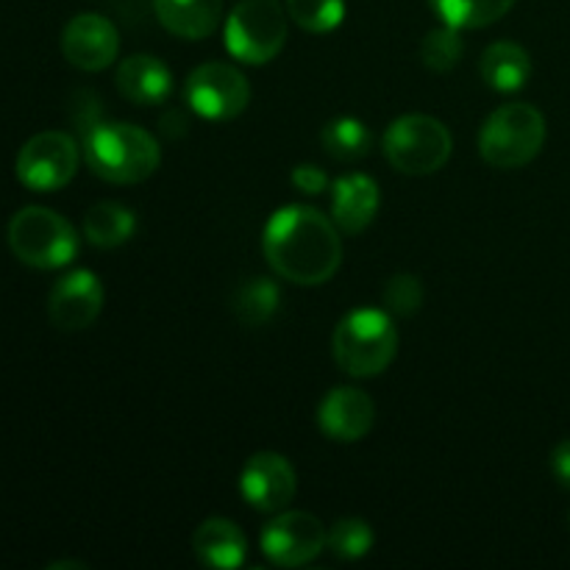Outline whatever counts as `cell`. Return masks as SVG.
Returning <instances> with one entry per match:
<instances>
[{
  "mask_svg": "<svg viewBox=\"0 0 570 570\" xmlns=\"http://www.w3.org/2000/svg\"><path fill=\"white\" fill-rule=\"evenodd\" d=\"M81 148L89 170L109 184L148 181L161 161L154 134L131 122H95L83 131Z\"/></svg>",
  "mask_w": 570,
  "mask_h": 570,
  "instance_id": "cell-2",
  "label": "cell"
},
{
  "mask_svg": "<svg viewBox=\"0 0 570 570\" xmlns=\"http://www.w3.org/2000/svg\"><path fill=\"white\" fill-rule=\"evenodd\" d=\"M9 248L22 265L59 271L78 254V234L59 212L26 206L9 223Z\"/></svg>",
  "mask_w": 570,
  "mask_h": 570,
  "instance_id": "cell-5",
  "label": "cell"
},
{
  "mask_svg": "<svg viewBox=\"0 0 570 570\" xmlns=\"http://www.w3.org/2000/svg\"><path fill=\"white\" fill-rule=\"evenodd\" d=\"M546 145V117L532 104H507L484 120L479 154L495 170L529 165Z\"/></svg>",
  "mask_w": 570,
  "mask_h": 570,
  "instance_id": "cell-4",
  "label": "cell"
},
{
  "mask_svg": "<svg viewBox=\"0 0 570 570\" xmlns=\"http://www.w3.org/2000/svg\"><path fill=\"white\" fill-rule=\"evenodd\" d=\"M76 139L65 131H42L28 139L17 154V178L33 193H56L67 187L78 170Z\"/></svg>",
  "mask_w": 570,
  "mask_h": 570,
  "instance_id": "cell-8",
  "label": "cell"
},
{
  "mask_svg": "<svg viewBox=\"0 0 570 570\" xmlns=\"http://www.w3.org/2000/svg\"><path fill=\"white\" fill-rule=\"evenodd\" d=\"M376 421V404L365 390L337 387L323 399L317 410V423L323 434L337 443H356L365 438Z\"/></svg>",
  "mask_w": 570,
  "mask_h": 570,
  "instance_id": "cell-14",
  "label": "cell"
},
{
  "mask_svg": "<svg viewBox=\"0 0 570 570\" xmlns=\"http://www.w3.org/2000/svg\"><path fill=\"white\" fill-rule=\"evenodd\" d=\"M295 471L287 456L259 451L245 462L239 473V493L254 510L282 512L295 499Z\"/></svg>",
  "mask_w": 570,
  "mask_h": 570,
  "instance_id": "cell-12",
  "label": "cell"
},
{
  "mask_svg": "<svg viewBox=\"0 0 570 570\" xmlns=\"http://www.w3.org/2000/svg\"><path fill=\"white\" fill-rule=\"evenodd\" d=\"M379 212V184L371 176L351 173L334 181L332 220L340 232L360 234L373 223Z\"/></svg>",
  "mask_w": 570,
  "mask_h": 570,
  "instance_id": "cell-15",
  "label": "cell"
},
{
  "mask_svg": "<svg viewBox=\"0 0 570 570\" xmlns=\"http://www.w3.org/2000/svg\"><path fill=\"white\" fill-rule=\"evenodd\" d=\"M232 309L237 321L245 323L248 328L265 326L278 309V287L271 278H248L234 293Z\"/></svg>",
  "mask_w": 570,
  "mask_h": 570,
  "instance_id": "cell-22",
  "label": "cell"
},
{
  "mask_svg": "<svg viewBox=\"0 0 570 570\" xmlns=\"http://www.w3.org/2000/svg\"><path fill=\"white\" fill-rule=\"evenodd\" d=\"M482 78L499 92H515L532 76V56L515 42L490 45L479 61Z\"/></svg>",
  "mask_w": 570,
  "mask_h": 570,
  "instance_id": "cell-19",
  "label": "cell"
},
{
  "mask_svg": "<svg viewBox=\"0 0 570 570\" xmlns=\"http://www.w3.org/2000/svg\"><path fill=\"white\" fill-rule=\"evenodd\" d=\"M117 89L131 104L156 106L173 92V76L161 59L137 53L122 59V65L117 67Z\"/></svg>",
  "mask_w": 570,
  "mask_h": 570,
  "instance_id": "cell-16",
  "label": "cell"
},
{
  "mask_svg": "<svg viewBox=\"0 0 570 570\" xmlns=\"http://www.w3.org/2000/svg\"><path fill=\"white\" fill-rule=\"evenodd\" d=\"M551 471H554L557 482L570 490V440H562V443L551 451Z\"/></svg>",
  "mask_w": 570,
  "mask_h": 570,
  "instance_id": "cell-29",
  "label": "cell"
},
{
  "mask_svg": "<svg viewBox=\"0 0 570 570\" xmlns=\"http://www.w3.org/2000/svg\"><path fill=\"white\" fill-rule=\"evenodd\" d=\"M293 184L295 189L306 195H321L328 187V176L323 173V167L317 165H298L293 170Z\"/></svg>",
  "mask_w": 570,
  "mask_h": 570,
  "instance_id": "cell-28",
  "label": "cell"
},
{
  "mask_svg": "<svg viewBox=\"0 0 570 570\" xmlns=\"http://www.w3.org/2000/svg\"><path fill=\"white\" fill-rule=\"evenodd\" d=\"M462 50H465V42L460 37V28H434V31L426 33V39L421 42V61L434 72H449L460 65Z\"/></svg>",
  "mask_w": 570,
  "mask_h": 570,
  "instance_id": "cell-25",
  "label": "cell"
},
{
  "mask_svg": "<svg viewBox=\"0 0 570 570\" xmlns=\"http://www.w3.org/2000/svg\"><path fill=\"white\" fill-rule=\"evenodd\" d=\"M137 228V217L128 206L115 204V200H100L83 215V237L95 248H117L128 243Z\"/></svg>",
  "mask_w": 570,
  "mask_h": 570,
  "instance_id": "cell-20",
  "label": "cell"
},
{
  "mask_svg": "<svg viewBox=\"0 0 570 570\" xmlns=\"http://www.w3.org/2000/svg\"><path fill=\"white\" fill-rule=\"evenodd\" d=\"M332 351L337 365L354 379L379 376L390 367L399 351V332L387 312L356 309L334 328Z\"/></svg>",
  "mask_w": 570,
  "mask_h": 570,
  "instance_id": "cell-3",
  "label": "cell"
},
{
  "mask_svg": "<svg viewBox=\"0 0 570 570\" xmlns=\"http://www.w3.org/2000/svg\"><path fill=\"white\" fill-rule=\"evenodd\" d=\"M328 532L309 512H282L262 532V554L282 568H301L326 549Z\"/></svg>",
  "mask_w": 570,
  "mask_h": 570,
  "instance_id": "cell-10",
  "label": "cell"
},
{
  "mask_svg": "<svg viewBox=\"0 0 570 570\" xmlns=\"http://www.w3.org/2000/svg\"><path fill=\"white\" fill-rule=\"evenodd\" d=\"M434 14L451 28H484L510 14L515 0H429Z\"/></svg>",
  "mask_w": 570,
  "mask_h": 570,
  "instance_id": "cell-21",
  "label": "cell"
},
{
  "mask_svg": "<svg viewBox=\"0 0 570 570\" xmlns=\"http://www.w3.org/2000/svg\"><path fill=\"white\" fill-rule=\"evenodd\" d=\"M193 549L204 566L220 570L239 568L248 554L243 529L228 518H209V521L200 523L193 538Z\"/></svg>",
  "mask_w": 570,
  "mask_h": 570,
  "instance_id": "cell-17",
  "label": "cell"
},
{
  "mask_svg": "<svg viewBox=\"0 0 570 570\" xmlns=\"http://www.w3.org/2000/svg\"><path fill=\"white\" fill-rule=\"evenodd\" d=\"M104 309V284L92 271H72L53 284L48 295V317L61 332H81L98 321Z\"/></svg>",
  "mask_w": 570,
  "mask_h": 570,
  "instance_id": "cell-11",
  "label": "cell"
},
{
  "mask_svg": "<svg viewBox=\"0 0 570 570\" xmlns=\"http://www.w3.org/2000/svg\"><path fill=\"white\" fill-rule=\"evenodd\" d=\"M454 150L451 131L429 115H404L384 134V156L404 176H432Z\"/></svg>",
  "mask_w": 570,
  "mask_h": 570,
  "instance_id": "cell-6",
  "label": "cell"
},
{
  "mask_svg": "<svg viewBox=\"0 0 570 570\" xmlns=\"http://www.w3.org/2000/svg\"><path fill=\"white\" fill-rule=\"evenodd\" d=\"M287 14L309 33H328L343 22L345 0H287Z\"/></svg>",
  "mask_w": 570,
  "mask_h": 570,
  "instance_id": "cell-24",
  "label": "cell"
},
{
  "mask_svg": "<svg viewBox=\"0 0 570 570\" xmlns=\"http://www.w3.org/2000/svg\"><path fill=\"white\" fill-rule=\"evenodd\" d=\"M323 148L337 161H360L371 150V131L356 117H337L321 134Z\"/></svg>",
  "mask_w": 570,
  "mask_h": 570,
  "instance_id": "cell-23",
  "label": "cell"
},
{
  "mask_svg": "<svg viewBox=\"0 0 570 570\" xmlns=\"http://www.w3.org/2000/svg\"><path fill=\"white\" fill-rule=\"evenodd\" d=\"M262 248L273 271L301 287H317L337 273L343 243L334 220L312 206H284L267 220Z\"/></svg>",
  "mask_w": 570,
  "mask_h": 570,
  "instance_id": "cell-1",
  "label": "cell"
},
{
  "mask_svg": "<svg viewBox=\"0 0 570 570\" xmlns=\"http://www.w3.org/2000/svg\"><path fill=\"white\" fill-rule=\"evenodd\" d=\"M187 104L206 120H234L243 115L250 100L248 78L232 65L209 61L189 72L187 78Z\"/></svg>",
  "mask_w": 570,
  "mask_h": 570,
  "instance_id": "cell-9",
  "label": "cell"
},
{
  "mask_svg": "<svg viewBox=\"0 0 570 570\" xmlns=\"http://www.w3.org/2000/svg\"><path fill=\"white\" fill-rule=\"evenodd\" d=\"M59 568H81V570H87V566H83V562H53V566H50V570H59Z\"/></svg>",
  "mask_w": 570,
  "mask_h": 570,
  "instance_id": "cell-30",
  "label": "cell"
},
{
  "mask_svg": "<svg viewBox=\"0 0 570 570\" xmlns=\"http://www.w3.org/2000/svg\"><path fill=\"white\" fill-rule=\"evenodd\" d=\"M161 26L181 39H206L223 20V0H154Z\"/></svg>",
  "mask_w": 570,
  "mask_h": 570,
  "instance_id": "cell-18",
  "label": "cell"
},
{
  "mask_svg": "<svg viewBox=\"0 0 570 570\" xmlns=\"http://www.w3.org/2000/svg\"><path fill=\"white\" fill-rule=\"evenodd\" d=\"M117 50L120 33L104 14H76L61 31V53L78 70H106L117 59Z\"/></svg>",
  "mask_w": 570,
  "mask_h": 570,
  "instance_id": "cell-13",
  "label": "cell"
},
{
  "mask_svg": "<svg viewBox=\"0 0 570 570\" xmlns=\"http://www.w3.org/2000/svg\"><path fill=\"white\" fill-rule=\"evenodd\" d=\"M384 304H387L390 312H395V315L401 317L415 315V312L423 306L421 278L406 276V273L390 278L387 287H384Z\"/></svg>",
  "mask_w": 570,
  "mask_h": 570,
  "instance_id": "cell-27",
  "label": "cell"
},
{
  "mask_svg": "<svg viewBox=\"0 0 570 570\" xmlns=\"http://www.w3.org/2000/svg\"><path fill=\"white\" fill-rule=\"evenodd\" d=\"M287 42V11L278 0H243L226 20V48L245 65H267Z\"/></svg>",
  "mask_w": 570,
  "mask_h": 570,
  "instance_id": "cell-7",
  "label": "cell"
},
{
  "mask_svg": "<svg viewBox=\"0 0 570 570\" xmlns=\"http://www.w3.org/2000/svg\"><path fill=\"white\" fill-rule=\"evenodd\" d=\"M326 546L340 560H362L373 546V529L362 518H343L332 527Z\"/></svg>",
  "mask_w": 570,
  "mask_h": 570,
  "instance_id": "cell-26",
  "label": "cell"
}]
</instances>
